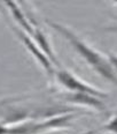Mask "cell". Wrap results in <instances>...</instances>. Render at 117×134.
I'll return each instance as SVG.
<instances>
[{
    "label": "cell",
    "mask_w": 117,
    "mask_h": 134,
    "mask_svg": "<svg viewBox=\"0 0 117 134\" xmlns=\"http://www.w3.org/2000/svg\"><path fill=\"white\" fill-rule=\"evenodd\" d=\"M106 128H107L108 131H110V132L117 134V114L110 119L109 122L106 125Z\"/></svg>",
    "instance_id": "277c9868"
},
{
    "label": "cell",
    "mask_w": 117,
    "mask_h": 134,
    "mask_svg": "<svg viewBox=\"0 0 117 134\" xmlns=\"http://www.w3.org/2000/svg\"><path fill=\"white\" fill-rule=\"evenodd\" d=\"M54 79L61 87L67 90V93H79V94H90L96 96L99 98L106 99L108 94L103 90H100L99 88L93 87L88 82H85L72 72L67 71L64 68H57L54 74Z\"/></svg>",
    "instance_id": "7a4b0ae2"
},
{
    "label": "cell",
    "mask_w": 117,
    "mask_h": 134,
    "mask_svg": "<svg viewBox=\"0 0 117 134\" xmlns=\"http://www.w3.org/2000/svg\"><path fill=\"white\" fill-rule=\"evenodd\" d=\"M107 57H108V59H109V61H110L111 66H113L114 71H115L116 74H117V53H115V52H108Z\"/></svg>",
    "instance_id": "5b68a950"
},
{
    "label": "cell",
    "mask_w": 117,
    "mask_h": 134,
    "mask_svg": "<svg viewBox=\"0 0 117 134\" xmlns=\"http://www.w3.org/2000/svg\"><path fill=\"white\" fill-rule=\"evenodd\" d=\"M46 23L55 30L57 34H60L64 40L71 45V47L75 50L76 53L79 54V57L87 64L88 66L96 72L101 77L107 80L108 82L113 83L117 87V74L114 71L107 54H103L96 50L95 47L85 42L83 38H80L76 32H74L69 27L64 26L62 23L46 20Z\"/></svg>",
    "instance_id": "6da1fadb"
},
{
    "label": "cell",
    "mask_w": 117,
    "mask_h": 134,
    "mask_svg": "<svg viewBox=\"0 0 117 134\" xmlns=\"http://www.w3.org/2000/svg\"><path fill=\"white\" fill-rule=\"evenodd\" d=\"M66 100L71 103H76L82 107L93 109L98 112H106L107 111V105L105 103V99L99 98L96 96L90 94H79V93H64L63 95Z\"/></svg>",
    "instance_id": "3957f363"
}]
</instances>
